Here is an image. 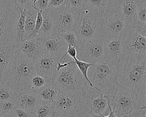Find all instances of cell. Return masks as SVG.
<instances>
[{
  "label": "cell",
  "instance_id": "6da1fadb",
  "mask_svg": "<svg viewBox=\"0 0 146 117\" xmlns=\"http://www.w3.org/2000/svg\"><path fill=\"white\" fill-rule=\"evenodd\" d=\"M116 81L132 90L137 97L138 104L145 106L146 55L123 54L119 62Z\"/></svg>",
  "mask_w": 146,
  "mask_h": 117
},
{
  "label": "cell",
  "instance_id": "7a4b0ae2",
  "mask_svg": "<svg viewBox=\"0 0 146 117\" xmlns=\"http://www.w3.org/2000/svg\"><path fill=\"white\" fill-rule=\"evenodd\" d=\"M36 74L35 63L23 56L16 48L1 80L15 92L29 90L32 77Z\"/></svg>",
  "mask_w": 146,
  "mask_h": 117
},
{
  "label": "cell",
  "instance_id": "3957f363",
  "mask_svg": "<svg viewBox=\"0 0 146 117\" xmlns=\"http://www.w3.org/2000/svg\"><path fill=\"white\" fill-rule=\"evenodd\" d=\"M119 63L111 58L104 57L91 66L88 70L90 81L103 94H111L117 83Z\"/></svg>",
  "mask_w": 146,
  "mask_h": 117
},
{
  "label": "cell",
  "instance_id": "277c9868",
  "mask_svg": "<svg viewBox=\"0 0 146 117\" xmlns=\"http://www.w3.org/2000/svg\"><path fill=\"white\" fill-rule=\"evenodd\" d=\"M105 96L108 104L118 117H123L131 112L145 109V106H141L138 104L137 97L135 92L117 83L112 94Z\"/></svg>",
  "mask_w": 146,
  "mask_h": 117
},
{
  "label": "cell",
  "instance_id": "5b68a950",
  "mask_svg": "<svg viewBox=\"0 0 146 117\" xmlns=\"http://www.w3.org/2000/svg\"><path fill=\"white\" fill-rule=\"evenodd\" d=\"M18 13L14 0H0V45L15 46V26Z\"/></svg>",
  "mask_w": 146,
  "mask_h": 117
},
{
  "label": "cell",
  "instance_id": "8992f818",
  "mask_svg": "<svg viewBox=\"0 0 146 117\" xmlns=\"http://www.w3.org/2000/svg\"><path fill=\"white\" fill-rule=\"evenodd\" d=\"M53 104L54 110L61 117H68L87 107L85 93L82 90L60 91Z\"/></svg>",
  "mask_w": 146,
  "mask_h": 117
},
{
  "label": "cell",
  "instance_id": "52a82bcc",
  "mask_svg": "<svg viewBox=\"0 0 146 117\" xmlns=\"http://www.w3.org/2000/svg\"><path fill=\"white\" fill-rule=\"evenodd\" d=\"M102 22V20L93 17L84 7L78 15L74 29L80 43L104 38Z\"/></svg>",
  "mask_w": 146,
  "mask_h": 117
},
{
  "label": "cell",
  "instance_id": "ba28073f",
  "mask_svg": "<svg viewBox=\"0 0 146 117\" xmlns=\"http://www.w3.org/2000/svg\"><path fill=\"white\" fill-rule=\"evenodd\" d=\"M53 84L60 91H75L84 90L88 83L73 63L59 70Z\"/></svg>",
  "mask_w": 146,
  "mask_h": 117
},
{
  "label": "cell",
  "instance_id": "9c48e42d",
  "mask_svg": "<svg viewBox=\"0 0 146 117\" xmlns=\"http://www.w3.org/2000/svg\"><path fill=\"white\" fill-rule=\"evenodd\" d=\"M105 39H96L80 43L77 58L81 61L95 64L105 57Z\"/></svg>",
  "mask_w": 146,
  "mask_h": 117
},
{
  "label": "cell",
  "instance_id": "30bf717a",
  "mask_svg": "<svg viewBox=\"0 0 146 117\" xmlns=\"http://www.w3.org/2000/svg\"><path fill=\"white\" fill-rule=\"evenodd\" d=\"M120 41L123 53L146 55V38L139 35L133 27H126Z\"/></svg>",
  "mask_w": 146,
  "mask_h": 117
},
{
  "label": "cell",
  "instance_id": "8fae6325",
  "mask_svg": "<svg viewBox=\"0 0 146 117\" xmlns=\"http://www.w3.org/2000/svg\"><path fill=\"white\" fill-rule=\"evenodd\" d=\"M52 12L56 33L61 34L74 31L79 14L69 9L65 5L60 8L52 10Z\"/></svg>",
  "mask_w": 146,
  "mask_h": 117
},
{
  "label": "cell",
  "instance_id": "7c38bea8",
  "mask_svg": "<svg viewBox=\"0 0 146 117\" xmlns=\"http://www.w3.org/2000/svg\"><path fill=\"white\" fill-rule=\"evenodd\" d=\"M120 0H85V8L94 17L105 20L117 13Z\"/></svg>",
  "mask_w": 146,
  "mask_h": 117
},
{
  "label": "cell",
  "instance_id": "4fadbf2b",
  "mask_svg": "<svg viewBox=\"0 0 146 117\" xmlns=\"http://www.w3.org/2000/svg\"><path fill=\"white\" fill-rule=\"evenodd\" d=\"M86 96L87 106L91 115L109 114L108 102L106 96L99 90L92 88L88 84L83 90Z\"/></svg>",
  "mask_w": 146,
  "mask_h": 117
},
{
  "label": "cell",
  "instance_id": "5bb4252c",
  "mask_svg": "<svg viewBox=\"0 0 146 117\" xmlns=\"http://www.w3.org/2000/svg\"><path fill=\"white\" fill-rule=\"evenodd\" d=\"M59 60L60 58L43 54L35 62L36 74L42 77L47 84H53L58 73L57 66Z\"/></svg>",
  "mask_w": 146,
  "mask_h": 117
},
{
  "label": "cell",
  "instance_id": "9a60e30c",
  "mask_svg": "<svg viewBox=\"0 0 146 117\" xmlns=\"http://www.w3.org/2000/svg\"><path fill=\"white\" fill-rule=\"evenodd\" d=\"M68 45L58 33H52L42 38L44 55L60 58L66 52Z\"/></svg>",
  "mask_w": 146,
  "mask_h": 117
},
{
  "label": "cell",
  "instance_id": "2e32d148",
  "mask_svg": "<svg viewBox=\"0 0 146 117\" xmlns=\"http://www.w3.org/2000/svg\"><path fill=\"white\" fill-rule=\"evenodd\" d=\"M125 28L124 20L118 13H116L102 22V29L104 38L106 40L121 37Z\"/></svg>",
  "mask_w": 146,
  "mask_h": 117
},
{
  "label": "cell",
  "instance_id": "e0dca14e",
  "mask_svg": "<svg viewBox=\"0 0 146 117\" xmlns=\"http://www.w3.org/2000/svg\"><path fill=\"white\" fill-rule=\"evenodd\" d=\"M15 48L23 56L33 63L43 55L41 38H35L22 41Z\"/></svg>",
  "mask_w": 146,
  "mask_h": 117
},
{
  "label": "cell",
  "instance_id": "ac0fdd59",
  "mask_svg": "<svg viewBox=\"0 0 146 117\" xmlns=\"http://www.w3.org/2000/svg\"><path fill=\"white\" fill-rule=\"evenodd\" d=\"M14 102L17 108L29 112H34L42 102L37 92L31 90L17 92Z\"/></svg>",
  "mask_w": 146,
  "mask_h": 117
},
{
  "label": "cell",
  "instance_id": "d6986e66",
  "mask_svg": "<svg viewBox=\"0 0 146 117\" xmlns=\"http://www.w3.org/2000/svg\"><path fill=\"white\" fill-rule=\"evenodd\" d=\"M117 13L125 21L126 27H133L137 22V7L134 0H120Z\"/></svg>",
  "mask_w": 146,
  "mask_h": 117
},
{
  "label": "cell",
  "instance_id": "ffe728a7",
  "mask_svg": "<svg viewBox=\"0 0 146 117\" xmlns=\"http://www.w3.org/2000/svg\"><path fill=\"white\" fill-rule=\"evenodd\" d=\"M120 37L105 39V57L111 58L118 63L124 54Z\"/></svg>",
  "mask_w": 146,
  "mask_h": 117
},
{
  "label": "cell",
  "instance_id": "44dd1931",
  "mask_svg": "<svg viewBox=\"0 0 146 117\" xmlns=\"http://www.w3.org/2000/svg\"><path fill=\"white\" fill-rule=\"evenodd\" d=\"M15 46L9 45H0V80L13 58Z\"/></svg>",
  "mask_w": 146,
  "mask_h": 117
},
{
  "label": "cell",
  "instance_id": "7402d4cb",
  "mask_svg": "<svg viewBox=\"0 0 146 117\" xmlns=\"http://www.w3.org/2000/svg\"><path fill=\"white\" fill-rule=\"evenodd\" d=\"M42 13L43 17L42 25L37 38H43L50 34L57 33L55 32L54 28V22L52 11L46 9L42 11Z\"/></svg>",
  "mask_w": 146,
  "mask_h": 117
},
{
  "label": "cell",
  "instance_id": "603a6c76",
  "mask_svg": "<svg viewBox=\"0 0 146 117\" xmlns=\"http://www.w3.org/2000/svg\"><path fill=\"white\" fill-rule=\"evenodd\" d=\"M37 14L38 11L36 10L33 7L26 9L25 33H24L23 41L33 38V32Z\"/></svg>",
  "mask_w": 146,
  "mask_h": 117
},
{
  "label": "cell",
  "instance_id": "cb8c5ba5",
  "mask_svg": "<svg viewBox=\"0 0 146 117\" xmlns=\"http://www.w3.org/2000/svg\"><path fill=\"white\" fill-rule=\"evenodd\" d=\"M59 91L60 90L54 84H46L37 91V94L41 102H53Z\"/></svg>",
  "mask_w": 146,
  "mask_h": 117
},
{
  "label": "cell",
  "instance_id": "d4e9b609",
  "mask_svg": "<svg viewBox=\"0 0 146 117\" xmlns=\"http://www.w3.org/2000/svg\"><path fill=\"white\" fill-rule=\"evenodd\" d=\"M18 9L19 13L15 26V46L23 41L25 33L26 9Z\"/></svg>",
  "mask_w": 146,
  "mask_h": 117
},
{
  "label": "cell",
  "instance_id": "484cf974",
  "mask_svg": "<svg viewBox=\"0 0 146 117\" xmlns=\"http://www.w3.org/2000/svg\"><path fill=\"white\" fill-rule=\"evenodd\" d=\"M53 111V102H42L34 113L36 117H49Z\"/></svg>",
  "mask_w": 146,
  "mask_h": 117
},
{
  "label": "cell",
  "instance_id": "4316f807",
  "mask_svg": "<svg viewBox=\"0 0 146 117\" xmlns=\"http://www.w3.org/2000/svg\"><path fill=\"white\" fill-rule=\"evenodd\" d=\"M17 92L12 90L5 85L1 80H0V101L11 100L15 101Z\"/></svg>",
  "mask_w": 146,
  "mask_h": 117
},
{
  "label": "cell",
  "instance_id": "83f0119b",
  "mask_svg": "<svg viewBox=\"0 0 146 117\" xmlns=\"http://www.w3.org/2000/svg\"><path fill=\"white\" fill-rule=\"evenodd\" d=\"M74 63L76 64L78 70L80 71L81 73L82 74V76L85 78V80H86V81L89 84V86L90 87H92V88L97 89L95 87H94L93 86V84H92V83L90 81V79L88 78V70L89 68L93 65V64L81 61V60L78 59V58H77V59H76V60H74ZM97 90H98V89H97Z\"/></svg>",
  "mask_w": 146,
  "mask_h": 117
},
{
  "label": "cell",
  "instance_id": "f1b7e54d",
  "mask_svg": "<svg viewBox=\"0 0 146 117\" xmlns=\"http://www.w3.org/2000/svg\"><path fill=\"white\" fill-rule=\"evenodd\" d=\"M59 35L62 37V38L65 41L68 45L75 47L78 51L80 48V43L74 31L66 32Z\"/></svg>",
  "mask_w": 146,
  "mask_h": 117
},
{
  "label": "cell",
  "instance_id": "f546056e",
  "mask_svg": "<svg viewBox=\"0 0 146 117\" xmlns=\"http://www.w3.org/2000/svg\"><path fill=\"white\" fill-rule=\"evenodd\" d=\"M64 5L71 11L80 14L85 7V0H66Z\"/></svg>",
  "mask_w": 146,
  "mask_h": 117
},
{
  "label": "cell",
  "instance_id": "4dcf8cb0",
  "mask_svg": "<svg viewBox=\"0 0 146 117\" xmlns=\"http://www.w3.org/2000/svg\"><path fill=\"white\" fill-rule=\"evenodd\" d=\"M46 84L47 83L46 80L38 74H35L32 77L31 80L29 90L37 92V91L40 88L45 86Z\"/></svg>",
  "mask_w": 146,
  "mask_h": 117
},
{
  "label": "cell",
  "instance_id": "1f68e13d",
  "mask_svg": "<svg viewBox=\"0 0 146 117\" xmlns=\"http://www.w3.org/2000/svg\"><path fill=\"white\" fill-rule=\"evenodd\" d=\"M16 108V104L13 101L6 100L0 101V115L13 112Z\"/></svg>",
  "mask_w": 146,
  "mask_h": 117
},
{
  "label": "cell",
  "instance_id": "d6a6232c",
  "mask_svg": "<svg viewBox=\"0 0 146 117\" xmlns=\"http://www.w3.org/2000/svg\"><path fill=\"white\" fill-rule=\"evenodd\" d=\"M42 11H38L37 17H36L35 27L33 32V38H37L38 33L40 31L41 26L42 25L43 22V17H42Z\"/></svg>",
  "mask_w": 146,
  "mask_h": 117
},
{
  "label": "cell",
  "instance_id": "836d02e7",
  "mask_svg": "<svg viewBox=\"0 0 146 117\" xmlns=\"http://www.w3.org/2000/svg\"><path fill=\"white\" fill-rule=\"evenodd\" d=\"M66 0H50L46 9L54 10L62 7L65 4Z\"/></svg>",
  "mask_w": 146,
  "mask_h": 117
},
{
  "label": "cell",
  "instance_id": "e575fe53",
  "mask_svg": "<svg viewBox=\"0 0 146 117\" xmlns=\"http://www.w3.org/2000/svg\"><path fill=\"white\" fill-rule=\"evenodd\" d=\"M133 28L141 36L146 38V22L138 21Z\"/></svg>",
  "mask_w": 146,
  "mask_h": 117
},
{
  "label": "cell",
  "instance_id": "d590c367",
  "mask_svg": "<svg viewBox=\"0 0 146 117\" xmlns=\"http://www.w3.org/2000/svg\"><path fill=\"white\" fill-rule=\"evenodd\" d=\"M17 7L19 9H27L33 7L31 0H14Z\"/></svg>",
  "mask_w": 146,
  "mask_h": 117
},
{
  "label": "cell",
  "instance_id": "8d00e7d4",
  "mask_svg": "<svg viewBox=\"0 0 146 117\" xmlns=\"http://www.w3.org/2000/svg\"><path fill=\"white\" fill-rule=\"evenodd\" d=\"M49 1L50 0H37L33 7L37 11H43L47 8Z\"/></svg>",
  "mask_w": 146,
  "mask_h": 117
},
{
  "label": "cell",
  "instance_id": "74e56055",
  "mask_svg": "<svg viewBox=\"0 0 146 117\" xmlns=\"http://www.w3.org/2000/svg\"><path fill=\"white\" fill-rule=\"evenodd\" d=\"M14 114L16 117H36L34 112H29L18 108L14 110Z\"/></svg>",
  "mask_w": 146,
  "mask_h": 117
},
{
  "label": "cell",
  "instance_id": "f35d334b",
  "mask_svg": "<svg viewBox=\"0 0 146 117\" xmlns=\"http://www.w3.org/2000/svg\"><path fill=\"white\" fill-rule=\"evenodd\" d=\"M77 50L75 47L68 45V48L65 54L72 58V60H76L77 59Z\"/></svg>",
  "mask_w": 146,
  "mask_h": 117
},
{
  "label": "cell",
  "instance_id": "ab89813d",
  "mask_svg": "<svg viewBox=\"0 0 146 117\" xmlns=\"http://www.w3.org/2000/svg\"><path fill=\"white\" fill-rule=\"evenodd\" d=\"M92 116L88 108L86 107V108H83L79 112L73 114L68 117H90Z\"/></svg>",
  "mask_w": 146,
  "mask_h": 117
},
{
  "label": "cell",
  "instance_id": "60d3db41",
  "mask_svg": "<svg viewBox=\"0 0 146 117\" xmlns=\"http://www.w3.org/2000/svg\"><path fill=\"white\" fill-rule=\"evenodd\" d=\"M123 117H145V109L131 112Z\"/></svg>",
  "mask_w": 146,
  "mask_h": 117
},
{
  "label": "cell",
  "instance_id": "b9f144b4",
  "mask_svg": "<svg viewBox=\"0 0 146 117\" xmlns=\"http://www.w3.org/2000/svg\"><path fill=\"white\" fill-rule=\"evenodd\" d=\"M108 108H109V114L106 116H104V117H118L112 111L110 105L108 104Z\"/></svg>",
  "mask_w": 146,
  "mask_h": 117
},
{
  "label": "cell",
  "instance_id": "7bdbcfd3",
  "mask_svg": "<svg viewBox=\"0 0 146 117\" xmlns=\"http://www.w3.org/2000/svg\"><path fill=\"white\" fill-rule=\"evenodd\" d=\"M49 117H61V116L57 112L54 110L51 114V115L49 116Z\"/></svg>",
  "mask_w": 146,
  "mask_h": 117
},
{
  "label": "cell",
  "instance_id": "ee69618b",
  "mask_svg": "<svg viewBox=\"0 0 146 117\" xmlns=\"http://www.w3.org/2000/svg\"><path fill=\"white\" fill-rule=\"evenodd\" d=\"M0 117H16L14 114V112L5 115H0Z\"/></svg>",
  "mask_w": 146,
  "mask_h": 117
},
{
  "label": "cell",
  "instance_id": "f6af8a7d",
  "mask_svg": "<svg viewBox=\"0 0 146 117\" xmlns=\"http://www.w3.org/2000/svg\"><path fill=\"white\" fill-rule=\"evenodd\" d=\"M93 117H104V115H92Z\"/></svg>",
  "mask_w": 146,
  "mask_h": 117
},
{
  "label": "cell",
  "instance_id": "bcb514c9",
  "mask_svg": "<svg viewBox=\"0 0 146 117\" xmlns=\"http://www.w3.org/2000/svg\"><path fill=\"white\" fill-rule=\"evenodd\" d=\"M36 1H37V0H31V2L32 4V5H33L36 3Z\"/></svg>",
  "mask_w": 146,
  "mask_h": 117
},
{
  "label": "cell",
  "instance_id": "7dc6e473",
  "mask_svg": "<svg viewBox=\"0 0 146 117\" xmlns=\"http://www.w3.org/2000/svg\"><path fill=\"white\" fill-rule=\"evenodd\" d=\"M90 117H93V116H90Z\"/></svg>",
  "mask_w": 146,
  "mask_h": 117
}]
</instances>
